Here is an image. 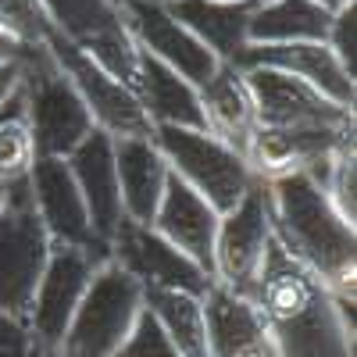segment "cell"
Returning <instances> with one entry per match:
<instances>
[{
  "instance_id": "1",
  "label": "cell",
  "mask_w": 357,
  "mask_h": 357,
  "mask_svg": "<svg viewBox=\"0 0 357 357\" xmlns=\"http://www.w3.org/2000/svg\"><path fill=\"white\" fill-rule=\"evenodd\" d=\"M250 301L282 357H354V301H340L275 236Z\"/></svg>"
},
{
  "instance_id": "2",
  "label": "cell",
  "mask_w": 357,
  "mask_h": 357,
  "mask_svg": "<svg viewBox=\"0 0 357 357\" xmlns=\"http://www.w3.org/2000/svg\"><path fill=\"white\" fill-rule=\"evenodd\" d=\"M275 243L314 272L340 301H354L357 286V232L333 207L318 183L289 172L264 183Z\"/></svg>"
},
{
  "instance_id": "3",
  "label": "cell",
  "mask_w": 357,
  "mask_h": 357,
  "mask_svg": "<svg viewBox=\"0 0 357 357\" xmlns=\"http://www.w3.org/2000/svg\"><path fill=\"white\" fill-rule=\"evenodd\" d=\"M18 93L25 104L36 158H68L93 132L89 111L68 75L57 68L47 43L22 47L18 54Z\"/></svg>"
},
{
  "instance_id": "4",
  "label": "cell",
  "mask_w": 357,
  "mask_h": 357,
  "mask_svg": "<svg viewBox=\"0 0 357 357\" xmlns=\"http://www.w3.org/2000/svg\"><path fill=\"white\" fill-rule=\"evenodd\" d=\"M143 314V286L126 275L114 261H104L86 286L82 304L75 307L65 340L57 347L61 357H114L132 336Z\"/></svg>"
},
{
  "instance_id": "5",
  "label": "cell",
  "mask_w": 357,
  "mask_h": 357,
  "mask_svg": "<svg viewBox=\"0 0 357 357\" xmlns=\"http://www.w3.org/2000/svg\"><path fill=\"white\" fill-rule=\"evenodd\" d=\"M151 139L161 151L168 172L178 183H186L193 193H200L218 215H229L257 183L247 158L236 154L229 143H222L211 132L158 126Z\"/></svg>"
},
{
  "instance_id": "6",
  "label": "cell",
  "mask_w": 357,
  "mask_h": 357,
  "mask_svg": "<svg viewBox=\"0 0 357 357\" xmlns=\"http://www.w3.org/2000/svg\"><path fill=\"white\" fill-rule=\"evenodd\" d=\"M50 236L33 207L29 175L8 183V207L0 215V311L29 321L36 286L50 261Z\"/></svg>"
},
{
  "instance_id": "7",
  "label": "cell",
  "mask_w": 357,
  "mask_h": 357,
  "mask_svg": "<svg viewBox=\"0 0 357 357\" xmlns=\"http://www.w3.org/2000/svg\"><path fill=\"white\" fill-rule=\"evenodd\" d=\"M40 8L47 15V25L65 43L93 57L104 72H111L129 89L136 86L139 47L126 29L122 0H40Z\"/></svg>"
},
{
  "instance_id": "8",
  "label": "cell",
  "mask_w": 357,
  "mask_h": 357,
  "mask_svg": "<svg viewBox=\"0 0 357 357\" xmlns=\"http://www.w3.org/2000/svg\"><path fill=\"white\" fill-rule=\"evenodd\" d=\"M43 43L54 54L57 68H61L68 75V82L75 86V93L82 97V104L89 111V122H93L97 132H104L111 139H151L154 136L151 118H146V111L139 107L136 93L126 82H118L111 72H104L93 61V57H86L82 50L65 43L54 29H47Z\"/></svg>"
},
{
  "instance_id": "9",
  "label": "cell",
  "mask_w": 357,
  "mask_h": 357,
  "mask_svg": "<svg viewBox=\"0 0 357 357\" xmlns=\"http://www.w3.org/2000/svg\"><path fill=\"white\" fill-rule=\"evenodd\" d=\"M268 243H272V218H268L264 183L257 178L247 190V197L218 222L211 279L218 286H225L229 293L250 301L257 275H261V264H264V254H268Z\"/></svg>"
},
{
  "instance_id": "10",
  "label": "cell",
  "mask_w": 357,
  "mask_h": 357,
  "mask_svg": "<svg viewBox=\"0 0 357 357\" xmlns=\"http://www.w3.org/2000/svg\"><path fill=\"white\" fill-rule=\"evenodd\" d=\"M254 100V129H354V111L275 68H240Z\"/></svg>"
},
{
  "instance_id": "11",
  "label": "cell",
  "mask_w": 357,
  "mask_h": 357,
  "mask_svg": "<svg viewBox=\"0 0 357 357\" xmlns=\"http://www.w3.org/2000/svg\"><path fill=\"white\" fill-rule=\"evenodd\" d=\"M104 261L75 250V247H57L50 250V261L43 268V279L36 286L33 307H29V336H33V347L40 350H57L65 340V329L75 314V307L82 304L86 286L93 279V272Z\"/></svg>"
},
{
  "instance_id": "12",
  "label": "cell",
  "mask_w": 357,
  "mask_h": 357,
  "mask_svg": "<svg viewBox=\"0 0 357 357\" xmlns=\"http://www.w3.org/2000/svg\"><path fill=\"white\" fill-rule=\"evenodd\" d=\"M29 190H33V207L57 247H75L100 261H111V247L97 240L93 225H89L86 200L75 186L65 158H36L29 168Z\"/></svg>"
},
{
  "instance_id": "13",
  "label": "cell",
  "mask_w": 357,
  "mask_h": 357,
  "mask_svg": "<svg viewBox=\"0 0 357 357\" xmlns=\"http://www.w3.org/2000/svg\"><path fill=\"white\" fill-rule=\"evenodd\" d=\"M111 261L126 275H132L143 289H178V293L204 296L215 282L200 264H193L168 240H161L151 225H136V222L118 225L111 240Z\"/></svg>"
},
{
  "instance_id": "14",
  "label": "cell",
  "mask_w": 357,
  "mask_h": 357,
  "mask_svg": "<svg viewBox=\"0 0 357 357\" xmlns=\"http://www.w3.org/2000/svg\"><path fill=\"white\" fill-rule=\"evenodd\" d=\"M122 15H126V29H129L132 43L151 57H158L172 72H178L186 82L204 86L218 72L222 61L186 25L175 22L165 4H154V0H122Z\"/></svg>"
},
{
  "instance_id": "15",
  "label": "cell",
  "mask_w": 357,
  "mask_h": 357,
  "mask_svg": "<svg viewBox=\"0 0 357 357\" xmlns=\"http://www.w3.org/2000/svg\"><path fill=\"white\" fill-rule=\"evenodd\" d=\"M236 68H275L307 82L325 100H333L347 111H354L357 104V82L336 61L329 43H268V47L247 43Z\"/></svg>"
},
{
  "instance_id": "16",
  "label": "cell",
  "mask_w": 357,
  "mask_h": 357,
  "mask_svg": "<svg viewBox=\"0 0 357 357\" xmlns=\"http://www.w3.org/2000/svg\"><path fill=\"white\" fill-rule=\"evenodd\" d=\"M207 357H282L254 301L211 282L204 296Z\"/></svg>"
},
{
  "instance_id": "17",
  "label": "cell",
  "mask_w": 357,
  "mask_h": 357,
  "mask_svg": "<svg viewBox=\"0 0 357 357\" xmlns=\"http://www.w3.org/2000/svg\"><path fill=\"white\" fill-rule=\"evenodd\" d=\"M65 161H68V172L75 178L82 200H86L89 225H93L97 240L111 247L118 225L126 222V215H122V193H118V172H114L111 136L93 129Z\"/></svg>"
},
{
  "instance_id": "18",
  "label": "cell",
  "mask_w": 357,
  "mask_h": 357,
  "mask_svg": "<svg viewBox=\"0 0 357 357\" xmlns=\"http://www.w3.org/2000/svg\"><path fill=\"white\" fill-rule=\"evenodd\" d=\"M218 222L222 215L200 193H193L186 183H178L175 175H168V186H165V197L158 204L151 229L161 240H168L178 254H186L193 264H200L207 275H211V264H215Z\"/></svg>"
},
{
  "instance_id": "19",
  "label": "cell",
  "mask_w": 357,
  "mask_h": 357,
  "mask_svg": "<svg viewBox=\"0 0 357 357\" xmlns=\"http://www.w3.org/2000/svg\"><path fill=\"white\" fill-rule=\"evenodd\" d=\"M132 93H136L139 107L146 111L154 129L158 126H175V129L207 132V118H204V107H200L197 86L186 82L178 72H172L168 65H161L158 57H151L146 50H139Z\"/></svg>"
},
{
  "instance_id": "20",
  "label": "cell",
  "mask_w": 357,
  "mask_h": 357,
  "mask_svg": "<svg viewBox=\"0 0 357 357\" xmlns=\"http://www.w3.org/2000/svg\"><path fill=\"white\" fill-rule=\"evenodd\" d=\"M111 146H114V172H118L126 222L151 225L172 175L161 151L154 146V139H111Z\"/></svg>"
},
{
  "instance_id": "21",
  "label": "cell",
  "mask_w": 357,
  "mask_h": 357,
  "mask_svg": "<svg viewBox=\"0 0 357 357\" xmlns=\"http://www.w3.org/2000/svg\"><path fill=\"white\" fill-rule=\"evenodd\" d=\"M168 15L211 50L218 61L236 65L247 50V33L257 4H232V0H168Z\"/></svg>"
},
{
  "instance_id": "22",
  "label": "cell",
  "mask_w": 357,
  "mask_h": 357,
  "mask_svg": "<svg viewBox=\"0 0 357 357\" xmlns=\"http://www.w3.org/2000/svg\"><path fill=\"white\" fill-rule=\"evenodd\" d=\"M197 93L207 118V132L229 143L236 154H247V143L254 136V100L243 82V72L222 61L211 79L197 86Z\"/></svg>"
},
{
  "instance_id": "23",
  "label": "cell",
  "mask_w": 357,
  "mask_h": 357,
  "mask_svg": "<svg viewBox=\"0 0 357 357\" xmlns=\"http://www.w3.org/2000/svg\"><path fill=\"white\" fill-rule=\"evenodd\" d=\"M329 25H333V11L311 4V0H268V4H257L247 40L257 47L325 43L329 40Z\"/></svg>"
},
{
  "instance_id": "24",
  "label": "cell",
  "mask_w": 357,
  "mask_h": 357,
  "mask_svg": "<svg viewBox=\"0 0 357 357\" xmlns=\"http://www.w3.org/2000/svg\"><path fill=\"white\" fill-rule=\"evenodd\" d=\"M143 311L158 321L178 357H207V321L200 296L178 289H143Z\"/></svg>"
},
{
  "instance_id": "25",
  "label": "cell",
  "mask_w": 357,
  "mask_h": 357,
  "mask_svg": "<svg viewBox=\"0 0 357 357\" xmlns=\"http://www.w3.org/2000/svg\"><path fill=\"white\" fill-rule=\"evenodd\" d=\"M33 161H36V146H33V132H29L22 93L15 86L8 104L0 107V186L25 178Z\"/></svg>"
},
{
  "instance_id": "26",
  "label": "cell",
  "mask_w": 357,
  "mask_h": 357,
  "mask_svg": "<svg viewBox=\"0 0 357 357\" xmlns=\"http://www.w3.org/2000/svg\"><path fill=\"white\" fill-rule=\"evenodd\" d=\"M47 15L40 0H0V33L18 47H36L47 36Z\"/></svg>"
},
{
  "instance_id": "27",
  "label": "cell",
  "mask_w": 357,
  "mask_h": 357,
  "mask_svg": "<svg viewBox=\"0 0 357 357\" xmlns=\"http://www.w3.org/2000/svg\"><path fill=\"white\" fill-rule=\"evenodd\" d=\"M325 197L333 200L336 211L354 225L357 222V154H343L336 165H333V175H329V186H325Z\"/></svg>"
},
{
  "instance_id": "28",
  "label": "cell",
  "mask_w": 357,
  "mask_h": 357,
  "mask_svg": "<svg viewBox=\"0 0 357 357\" xmlns=\"http://www.w3.org/2000/svg\"><path fill=\"white\" fill-rule=\"evenodd\" d=\"M325 43H329V50L336 54V61L347 68V75L354 79V72H357V4H354V0H350V4L347 8H340L336 15H333V25H329V40H325Z\"/></svg>"
},
{
  "instance_id": "29",
  "label": "cell",
  "mask_w": 357,
  "mask_h": 357,
  "mask_svg": "<svg viewBox=\"0 0 357 357\" xmlns=\"http://www.w3.org/2000/svg\"><path fill=\"white\" fill-rule=\"evenodd\" d=\"M0 357H33L29 325L0 311Z\"/></svg>"
},
{
  "instance_id": "30",
  "label": "cell",
  "mask_w": 357,
  "mask_h": 357,
  "mask_svg": "<svg viewBox=\"0 0 357 357\" xmlns=\"http://www.w3.org/2000/svg\"><path fill=\"white\" fill-rule=\"evenodd\" d=\"M15 86H18V61L0 68V107L8 104V97L15 93Z\"/></svg>"
},
{
  "instance_id": "31",
  "label": "cell",
  "mask_w": 357,
  "mask_h": 357,
  "mask_svg": "<svg viewBox=\"0 0 357 357\" xmlns=\"http://www.w3.org/2000/svg\"><path fill=\"white\" fill-rule=\"evenodd\" d=\"M18 54H22V47H18L11 36L0 33V68H4V65H15V61H18Z\"/></svg>"
},
{
  "instance_id": "32",
  "label": "cell",
  "mask_w": 357,
  "mask_h": 357,
  "mask_svg": "<svg viewBox=\"0 0 357 357\" xmlns=\"http://www.w3.org/2000/svg\"><path fill=\"white\" fill-rule=\"evenodd\" d=\"M311 4H318V8H325V11H333V15H336L340 8L350 4V0H311Z\"/></svg>"
},
{
  "instance_id": "33",
  "label": "cell",
  "mask_w": 357,
  "mask_h": 357,
  "mask_svg": "<svg viewBox=\"0 0 357 357\" xmlns=\"http://www.w3.org/2000/svg\"><path fill=\"white\" fill-rule=\"evenodd\" d=\"M33 357H61L57 350H40V347H33Z\"/></svg>"
},
{
  "instance_id": "34",
  "label": "cell",
  "mask_w": 357,
  "mask_h": 357,
  "mask_svg": "<svg viewBox=\"0 0 357 357\" xmlns=\"http://www.w3.org/2000/svg\"><path fill=\"white\" fill-rule=\"evenodd\" d=\"M4 207H8V186H0V215H4Z\"/></svg>"
},
{
  "instance_id": "35",
  "label": "cell",
  "mask_w": 357,
  "mask_h": 357,
  "mask_svg": "<svg viewBox=\"0 0 357 357\" xmlns=\"http://www.w3.org/2000/svg\"><path fill=\"white\" fill-rule=\"evenodd\" d=\"M232 4H268V0H232Z\"/></svg>"
},
{
  "instance_id": "36",
  "label": "cell",
  "mask_w": 357,
  "mask_h": 357,
  "mask_svg": "<svg viewBox=\"0 0 357 357\" xmlns=\"http://www.w3.org/2000/svg\"><path fill=\"white\" fill-rule=\"evenodd\" d=\"M154 4H168V0H154Z\"/></svg>"
}]
</instances>
